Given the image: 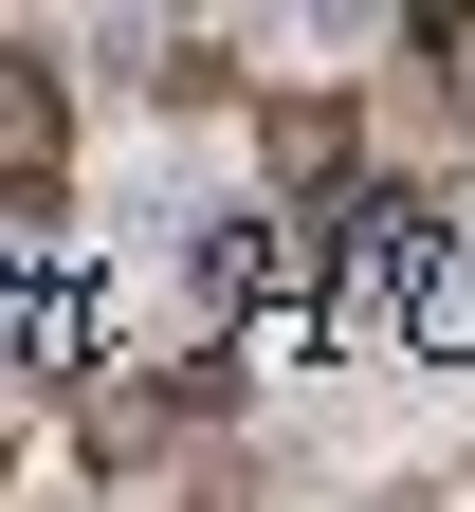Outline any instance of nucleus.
Segmentation results:
<instances>
[{
  "instance_id": "obj_1",
  "label": "nucleus",
  "mask_w": 475,
  "mask_h": 512,
  "mask_svg": "<svg viewBox=\"0 0 475 512\" xmlns=\"http://www.w3.org/2000/svg\"><path fill=\"white\" fill-rule=\"evenodd\" d=\"M256 165H275L293 220H366V92L275 74V92H256Z\"/></svg>"
},
{
  "instance_id": "obj_2",
  "label": "nucleus",
  "mask_w": 475,
  "mask_h": 512,
  "mask_svg": "<svg viewBox=\"0 0 475 512\" xmlns=\"http://www.w3.org/2000/svg\"><path fill=\"white\" fill-rule=\"evenodd\" d=\"M74 220V74L55 37H0V238Z\"/></svg>"
}]
</instances>
